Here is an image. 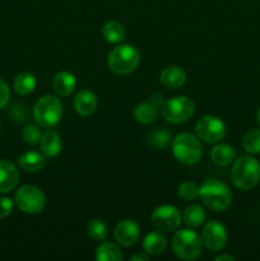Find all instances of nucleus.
Returning <instances> with one entry per match:
<instances>
[{
    "mask_svg": "<svg viewBox=\"0 0 260 261\" xmlns=\"http://www.w3.org/2000/svg\"><path fill=\"white\" fill-rule=\"evenodd\" d=\"M199 196L208 209L223 212L232 204V193L228 186L218 178H208L199 186Z\"/></svg>",
    "mask_w": 260,
    "mask_h": 261,
    "instance_id": "obj_1",
    "label": "nucleus"
},
{
    "mask_svg": "<svg viewBox=\"0 0 260 261\" xmlns=\"http://www.w3.org/2000/svg\"><path fill=\"white\" fill-rule=\"evenodd\" d=\"M232 181L240 190H250L260 181V162L250 155L237 158L232 167Z\"/></svg>",
    "mask_w": 260,
    "mask_h": 261,
    "instance_id": "obj_2",
    "label": "nucleus"
},
{
    "mask_svg": "<svg viewBox=\"0 0 260 261\" xmlns=\"http://www.w3.org/2000/svg\"><path fill=\"white\" fill-rule=\"evenodd\" d=\"M140 63V54L133 45H119L110 51L107 65L110 70L119 75L133 73Z\"/></svg>",
    "mask_w": 260,
    "mask_h": 261,
    "instance_id": "obj_3",
    "label": "nucleus"
},
{
    "mask_svg": "<svg viewBox=\"0 0 260 261\" xmlns=\"http://www.w3.org/2000/svg\"><path fill=\"white\" fill-rule=\"evenodd\" d=\"M172 153L183 165H195L203 154L200 139L190 133H181L172 140Z\"/></svg>",
    "mask_w": 260,
    "mask_h": 261,
    "instance_id": "obj_4",
    "label": "nucleus"
},
{
    "mask_svg": "<svg viewBox=\"0 0 260 261\" xmlns=\"http://www.w3.org/2000/svg\"><path fill=\"white\" fill-rule=\"evenodd\" d=\"M63 116V103L60 99L51 94L41 97L33 106V119L38 126L51 129L59 124Z\"/></svg>",
    "mask_w": 260,
    "mask_h": 261,
    "instance_id": "obj_5",
    "label": "nucleus"
},
{
    "mask_svg": "<svg viewBox=\"0 0 260 261\" xmlns=\"http://www.w3.org/2000/svg\"><path fill=\"white\" fill-rule=\"evenodd\" d=\"M172 250L180 259L196 260L201 254V239L193 229H180L172 237Z\"/></svg>",
    "mask_w": 260,
    "mask_h": 261,
    "instance_id": "obj_6",
    "label": "nucleus"
},
{
    "mask_svg": "<svg viewBox=\"0 0 260 261\" xmlns=\"http://www.w3.org/2000/svg\"><path fill=\"white\" fill-rule=\"evenodd\" d=\"M195 111V105L191 98L186 96H177L163 101L161 114L166 121L171 124H183L191 119Z\"/></svg>",
    "mask_w": 260,
    "mask_h": 261,
    "instance_id": "obj_7",
    "label": "nucleus"
},
{
    "mask_svg": "<svg viewBox=\"0 0 260 261\" xmlns=\"http://www.w3.org/2000/svg\"><path fill=\"white\" fill-rule=\"evenodd\" d=\"M14 200L18 208L25 214H38L46 206V195L35 185H24L18 189Z\"/></svg>",
    "mask_w": 260,
    "mask_h": 261,
    "instance_id": "obj_8",
    "label": "nucleus"
},
{
    "mask_svg": "<svg viewBox=\"0 0 260 261\" xmlns=\"http://www.w3.org/2000/svg\"><path fill=\"white\" fill-rule=\"evenodd\" d=\"M195 132L199 139L206 144H217L226 135V125L219 117L206 115L198 120Z\"/></svg>",
    "mask_w": 260,
    "mask_h": 261,
    "instance_id": "obj_9",
    "label": "nucleus"
},
{
    "mask_svg": "<svg viewBox=\"0 0 260 261\" xmlns=\"http://www.w3.org/2000/svg\"><path fill=\"white\" fill-rule=\"evenodd\" d=\"M152 223L158 231L170 232L176 231L181 224V213L176 206L170 205V204H163V205L157 206L153 211L152 217Z\"/></svg>",
    "mask_w": 260,
    "mask_h": 261,
    "instance_id": "obj_10",
    "label": "nucleus"
},
{
    "mask_svg": "<svg viewBox=\"0 0 260 261\" xmlns=\"http://www.w3.org/2000/svg\"><path fill=\"white\" fill-rule=\"evenodd\" d=\"M226 227L218 221H209L201 232V241L211 251H219L227 244Z\"/></svg>",
    "mask_w": 260,
    "mask_h": 261,
    "instance_id": "obj_11",
    "label": "nucleus"
},
{
    "mask_svg": "<svg viewBox=\"0 0 260 261\" xmlns=\"http://www.w3.org/2000/svg\"><path fill=\"white\" fill-rule=\"evenodd\" d=\"M115 240L119 242L121 246L129 247L137 244L140 236V228L138 223L133 219H122L117 223L114 231Z\"/></svg>",
    "mask_w": 260,
    "mask_h": 261,
    "instance_id": "obj_12",
    "label": "nucleus"
},
{
    "mask_svg": "<svg viewBox=\"0 0 260 261\" xmlns=\"http://www.w3.org/2000/svg\"><path fill=\"white\" fill-rule=\"evenodd\" d=\"M19 182V171L12 162L0 160V193H9Z\"/></svg>",
    "mask_w": 260,
    "mask_h": 261,
    "instance_id": "obj_13",
    "label": "nucleus"
},
{
    "mask_svg": "<svg viewBox=\"0 0 260 261\" xmlns=\"http://www.w3.org/2000/svg\"><path fill=\"white\" fill-rule=\"evenodd\" d=\"M73 106L76 114H79L81 116H91L97 110L98 99L93 92L89 91V89H83L74 97Z\"/></svg>",
    "mask_w": 260,
    "mask_h": 261,
    "instance_id": "obj_14",
    "label": "nucleus"
},
{
    "mask_svg": "<svg viewBox=\"0 0 260 261\" xmlns=\"http://www.w3.org/2000/svg\"><path fill=\"white\" fill-rule=\"evenodd\" d=\"M161 83L167 88L177 89L183 87L186 82V73L183 68L177 65L167 66L162 70L160 75Z\"/></svg>",
    "mask_w": 260,
    "mask_h": 261,
    "instance_id": "obj_15",
    "label": "nucleus"
},
{
    "mask_svg": "<svg viewBox=\"0 0 260 261\" xmlns=\"http://www.w3.org/2000/svg\"><path fill=\"white\" fill-rule=\"evenodd\" d=\"M18 165L25 172H38L46 166V155L43 153L30 150L20 155Z\"/></svg>",
    "mask_w": 260,
    "mask_h": 261,
    "instance_id": "obj_16",
    "label": "nucleus"
},
{
    "mask_svg": "<svg viewBox=\"0 0 260 261\" xmlns=\"http://www.w3.org/2000/svg\"><path fill=\"white\" fill-rule=\"evenodd\" d=\"M76 87V78L70 71H59L54 78V89L61 97H68Z\"/></svg>",
    "mask_w": 260,
    "mask_h": 261,
    "instance_id": "obj_17",
    "label": "nucleus"
},
{
    "mask_svg": "<svg viewBox=\"0 0 260 261\" xmlns=\"http://www.w3.org/2000/svg\"><path fill=\"white\" fill-rule=\"evenodd\" d=\"M40 147L43 154L48 158H54L61 152V139L55 130H47L43 133L40 140Z\"/></svg>",
    "mask_w": 260,
    "mask_h": 261,
    "instance_id": "obj_18",
    "label": "nucleus"
},
{
    "mask_svg": "<svg viewBox=\"0 0 260 261\" xmlns=\"http://www.w3.org/2000/svg\"><path fill=\"white\" fill-rule=\"evenodd\" d=\"M167 247V240L161 232H149L143 240V249L149 255H161Z\"/></svg>",
    "mask_w": 260,
    "mask_h": 261,
    "instance_id": "obj_19",
    "label": "nucleus"
},
{
    "mask_svg": "<svg viewBox=\"0 0 260 261\" xmlns=\"http://www.w3.org/2000/svg\"><path fill=\"white\" fill-rule=\"evenodd\" d=\"M211 158L216 165L227 166L232 163L236 158V150L233 147L226 143H219L213 147L211 152Z\"/></svg>",
    "mask_w": 260,
    "mask_h": 261,
    "instance_id": "obj_20",
    "label": "nucleus"
},
{
    "mask_svg": "<svg viewBox=\"0 0 260 261\" xmlns=\"http://www.w3.org/2000/svg\"><path fill=\"white\" fill-rule=\"evenodd\" d=\"M158 106L153 103L152 101L142 102L138 105L134 110V117L138 122L140 124H150V122L155 121L158 117Z\"/></svg>",
    "mask_w": 260,
    "mask_h": 261,
    "instance_id": "obj_21",
    "label": "nucleus"
},
{
    "mask_svg": "<svg viewBox=\"0 0 260 261\" xmlns=\"http://www.w3.org/2000/svg\"><path fill=\"white\" fill-rule=\"evenodd\" d=\"M37 86L36 76L28 71H22L14 79V91L20 96H28L35 91Z\"/></svg>",
    "mask_w": 260,
    "mask_h": 261,
    "instance_id": "obj_22",
    "label": "nucleus"
},
{
    "mask_svg": "<svg viewBox=\"0 0 260 261\" xmlns=\"http://www.w3.org/2000/svg\"><path fill=\"white\" fill-rule=\"evenodd\" d=\"M102 35L105 40L110 43H120L125 40V28L121 23L116 20H110L106 22L102 27Z\"/></svg>",
    "mask_w": 260,
    "mask_h": 261,
    "instance_id": "obj_23",
    "label": "nucleus"
},
{
    "mask_svg": "<svg viewBox=\"0 0 260 261\" xmlns=\"http://www.w3.org/2000/svg\"><path fill=\"white\" fill-rule=\"evenodd\" d=\"M96 260L98 261H121L122 254L116 245L111 242H102L96 250Z\"/></svg>",
    "mask_w": 260,
    "mask_h": 261,
    "instance_id": "obj_24",
    "label": "nucleus"
},
{
    "mask_svg": "<svg viewBox=\"0 0 260 261\" xmlns=\"http://www.w3.org/2000/svg\"><path fill=\"white\" fill-rule=\"evenodd\" d=\"M205 212L201 208L200 205H196V204H193V205L188 206L184 212V222L188 224L191 228H196V227H200L201 224L205 221Z\"/></svg>",
    "mask_w": 260,
    "mask_h": 261,
    "instance_id": "obj_25",
    "label": "nucleus"
},
{
    "mask_svg": "<svg viewBox=\"0 0 260 261\" xmlns=\"http://www.w3.org/2000/svg\"><path fill=\"white\" fill-rule=\"evenodd\" d=\"M242 147L250 154H259L260 153V130L252 129L245 134L242 139Z\"/></svg>",
    "mask_w": 260,
    "mask_h": 261,
    "instance_id": "obj_26",
    "label": "nucleus"
},
{
    "mask_svg": "<svg viewBox=\"0 0 260 261\" xmlns=\"http://www.w3.org/2000/svg\"><path fill=\"white\" fill-rule=\"evenodd\" d=\"M87 232H88V236L93 241H105L107 236V227L105 222H102L101 219H93V221L88 223Z\"/></svg>",
    "mask_w": 260,
    "mask_h": 261,
    "instance_id": "obj_27",
    "label": "nucleus"
},
{
    "mask_svg": "<svg viewBox=\"0 0 260 261\" xmlns=\"http://www.w3.org/2000/svg\"><path fill=\"white\" fill-rule=\"evenodd\" d=\"M177 195L178 198L185 201L195 200L199 196V186L195 182H191V181H185V182L178 185Z\"/></svg>",
    "mask_w": 260,
    "mask_h": 261,
    "instance_id": "obj_28",
    "label": "nucleus"
},
{
    "mask_svg": "<svg viewBox=\"0 0 260 261\" xmlns=\"http://www.w3.org/2000/svg\"><path fill=\"white\" fill-rule=\"evenodd\" d=\"M171 134L165 127H157L149 135V143L155 148H165L170 143Z\"/></svg>",
    "mask_w": 260,
    "mask_h": 261,
    "instance_id": "obj_29",
    "label": "nucleus"
},
{
    "mask_svg": "<svg viewBox=\"0 0 260 261\" xmlns=\"http://www.w3.org/2000/svg\"><path fill=\"white\" fill-rule=\"evenodd\" d=\"M22 135H23V140H24L27 144H31V145H35L37 144V143H40L41 137H42L40 129H38L37 126H35V125H27V126L23 129Z\"/></svg>",
    "mask_w": 260,
    "mask_h": 261,
    "instance_id": "obj_30",
    "label": "nucleus"
},
{
    "mask_svg": "<svg viewBox=\"0 0 260 261\" xmlns=\"http://www.w3.org/2000/svg\"><path fill=\"white\" fill-rule=\"evenodd\" d=\"M13 200L10 198H0V218L10 216L13 212Z\"/></svg>",
    "mask_w": 260,
    "mask_h": 261,
    "instance_id": "obj_31",
    "label": "nucleus"
},
{
    "mask_svg": "<svg viewBox=\"0 0 260 261\" xmlns=\"http://www.w3.org/2000/svg\"><path fill=\"white\" fill-rule=\"evenodd\" d=\"M10 98V91H9V87L8 84L0 78V110L4 109L5 106L8 105Z\"/></svg>",
    "mask_w": 260,
    "mask_h": 261,
    "instance_id": "obj_32",
    "label": "nucleus"
},
{
    "mask_svg": "<svg viewBox=\"0 0 260 261\" xmlns=\"http://www.w3.org/2000/svg\"><path fill=\"white\" fill-rule=\"evenodd\" d=\"M133 261H148V256L144 254H135L132 256Z\"/></svg>",
    "mask_w": 260,
    "mask_h": 261,
    "instance_id": "obj_33",
    "label": "nucleus"
},
{
    "mask_svg": "<svg viewBox=\"0 0 260 261\" xmlns=\"http://www.w3.org/2000/svg\"><path fill=\"white\" fill-rule=\"evenodd\" d=\"M216 261H235V257L231 256V255H219V256H217L216 259H214Z\"/></svg>",
    "mask_w": 260,
    "mask_h": 261,
    "instance_id": "obj_34",
    "label": "nucleus"
},
{
    "mask_svg": "<svg viewBox=\"0 0 260 261\" xmlns=\"http://www.w3.org/2000/svg\"><path fill=\"white\" fill-rule=\"evenodd\" d=\"M256 119H257V124H259L260 126V109L257 110V114H256Z\"/></svg>",
    "mask_w": 260,
    "mask_h": 261,
    "instance_id": "obj_35",
    "label": "nucleus"
},
{
    "mask_svg": "<svg viewBox=\"0 0 260 261\" xmlns=\"http://www.w3.org/2000/svg\"><path fill=\"white\" fill-rule=\"evenodd\" d=\"M0 129H2V122H0Z\"/></svg>",
    "mask_w": 260,
    "mask_h": 261,
    "instance_id": "obj_36",
    "label": "nucleus"
}]
</instances>
